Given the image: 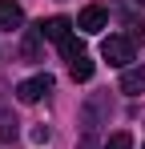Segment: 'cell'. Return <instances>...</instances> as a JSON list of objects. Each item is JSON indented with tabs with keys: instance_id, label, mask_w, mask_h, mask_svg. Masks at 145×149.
<instances>
[{
	"instance_id": "6da1fadb",
	"label": "cell",
	"mask_w": 145,
	"mask_h": 149,
	"mask_svg": "<svg viewBox=\"0 0 145 149\" xmlns=\"http://www.w3.org/2000/svg\"><path fill=\"white\" fill-rule=\"evenodd\" d=\"M113 117V105H109V97H89L85 101V109H81V125H85V141H81V149H93V133L101 129V125Z\"/></svg>"
},
{
	"instance_id": "30bf717a",
	"label": "cell",
	"mask_w": 145,
	"mask_h": 149,
	"mask_svg": "<svg viewBox=\"0 0 145 149\" xmlns=\"http://www.w3.org/2000/svg\"><path fill=\"white\" fill-rule=\"evenodd\" d=\"M101 149H133V137L121 129V133H113V137H105V145Z\"/></svg>"
},
{
	"instance_id": "7c38bea8",
	"label": "cell",
	"mask_w": 145,
	"mask_h": 149,
	"mask_svg": "<svg viewBox=\"0 0 145 149\" xmlns=\"http://www.w3.org/2000/svg\"><path fill=\"white\" fill-rule=\"evenodd\" d=\"M129 40L133 45H145V20H133L129 24Z\"/></svg>"
},
{
	"instance_id": "3957f363",
	"label": "cell",
	"mask_w": 145,
	"mask_h": 149,
	"mask_svg": "<svg viewBox=\"0 0 145 149\" xmlns=\"http://www.w3.org/2000/svg\"><path fill=\"white\" fill-rule=\"evenodd\" d=\"M45 93H52V77H48V73L28 77V81H20V85H16V97H20L24 105H36V101L45 97Z\"/></svg>"
},
{
	"instance_id": "7a4b0ae2",
	"label": "cell",
	"mask_w": 145,
	"mask_h": 149,
	"mask_svg": "<svg viewBox=\"0 0 145 149\" xmlns=\"http://www.w3.org/2000/svg\"><path fill=\"white\" fill-rule=\"evenodd\" d=\"M101 56L109 65H117V69H129L133 65V40L129 36H105L101 40Z\"/></svg>"
},
{
	"instance_id": "5bb4252c",
	"label": "cell",
	"mask_w": 145,
	"mask_h": 149,
	"mask_svg": "<svg viewBox=\"0 0 145 149\" xmlns=\"http://www.w3.org/2000/svg\"><path fill=\"white\" fill-rule=\"evenodd\" d=\"M141 149H145V145H141Z\"/></svg>"
},
{
	"instance_id": "52a82bcc",
	"label": "cell",
	"mask_w": 145,
	"mask_h": 149,
	"mask_svg": "<svg viewBox=\"0 0 145 149\" xmlns=\"http://www.w3.org/2000/svg\"><path fill=\"white\" fill-rule=\"evenodd\" d=\"M20 24H24V8L16 0H0V28L12 32V28H20Z\"/></svg>"
},
{
	"instance_id": "8fae6325",
	"label": "cell",
	"mask_w": 145,
	"mask_h": 149,
	"mask_svg": "<svg viewBox=\"0 0 145 149\" xmlns=\"http://www.w3.org/2000/svg\"><path fill=\"white\" fill-rule=\"evenodd\" d=\"M81 52H85V45H81V40H65V45H61V56H65V61H72V56H81Z\"/></svg>"
},
{
	"instance_id": "5b68a950",
	"label": "cell",
	"mask_w": 145,
	"mask_h": 149,
	"mask_svg": "<svg viewBox=\"0 0 145 149\" xmlns=\"http://www.w3.org/2000/svg\"><path fill=\"white\" fill-rule=\"evenodd\" d=\"M45 40H56V45H65L72 36V20L69 16H48V20H40V28H36Z\"/></svg>"
},
{
	"instance_id": "8992f818",
	"label": "cell",
	"mask_w": 145,
	"mask_h": 149,
	"mask_svg": "<svg viewBox=\"0 0 145 149\" xmlns=\"http://www.w3.org/2000/svg\"><path fill=\"white\" fill-rule=\"evenodd\" d=\"M121 93H129V97L145 93V65H129V69H121Z\"/></svg>"
},
{
	"instance_id": "ba28073f",
	"label": "cell",
	"mask_w": 145,
	"mask_h": 149,
	"mask_svg": "<svg viewBox=\"0 0 145 149\" xmlns=\"http://www.w3.org/2000/svg\"><path fill=\"white\" fill-rule=\"evenodd\" d=\"M69 73H72V81H89V77H93V61H89V52L72 56V61H69Z\"/></svg>"
},
{
	"instance_id": "9c48e42d",
	"label": "cell",
	"mask_w": 145,
	"mask_h": 149,
	"mask_svg": "<svg viewBox=\"0 0 145 149\" xmlns=\"http://www.w3.org/2000/svg\"><path fill=\"white\" fill-rule=\"evenodd\" d=\"M40 40H45L40 32H28V36H24V45H20V56H24V61H40Z\"/></svg>"
},
{
	"instance_id": "277c9868",
	"label": "cell",
	"mask_w": 145,
	"mask_h": 149,
	"mask_svg": "<svg viewBox=\"0 0 145 149\" xmlns=\"http://www.w3.org/2000/svg\"><path fill=\"white\" fill-rule=\"evenodd\" d=\"M105 24H109V12H105L101 4H89V8H81V16H77V28H81V32H89V36H97Z\"/></svg>"
},
{
	"instance_id": "4fadbf2b",
	"label": "cell",
	"mask_w": 145,
	"mask_h": 149,
	"mask_svg": "<svg viewBox=\"0 0 145 149\" xmlns=\"http://www.w3.org/2000/svg\"><path fill=\"white\" fill-rule=\"evenodd\" d=\"M137 4H145V0H137Z\"/></svg>"
}]
</instances>
